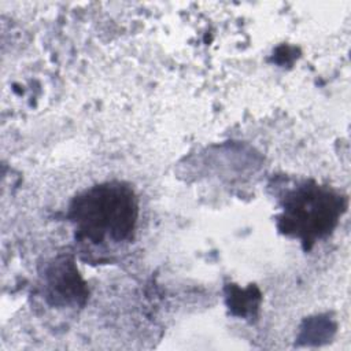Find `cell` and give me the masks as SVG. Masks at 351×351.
I'll return each instance as SVG.
<instances>
[{"mask_svg":"<svg viewBox=\"0 0 351 351\" xmlns=\"http://www.w3.org/2000/svg\"><path fill=\"white\" fill-rule=\"evenodd\" d=\"M137 200L133 191L121 182L93 186L70 206V219L77 236L92 243H121L133 234L137 221Z\"/></svg>","mask_w":351,"mask_h":351,"instance_id":"6da1fadb","label":"cell"},{"mask_svg":"<svg viewBox=\"0 0 351 351\" xmlns=\"http://www.w3.org/2000/svg\"><path fill=\"white\" fill-rule=\"evenodd\" d=\"M340 203L337 197L318 189H304L291 197L285 219L292 229H302L307 234L321 236L336 222Z\"/></svg>","mask_w":351,"mask_h":351,"instance_id":"7a4b0ae2","label":"cell"}]
</instances>
